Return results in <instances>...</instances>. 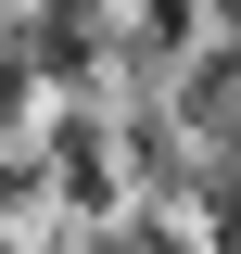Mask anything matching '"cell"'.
Wrapping results in <instances>:
<instances>
[{"label": "cell", "instance_id": "6da1fadb", "mask_svg": "<svg viewBox=\"0 0 241 254\" xmlns=\"http://www.w3.org/2000/svg\"><path fill=\"white\" fill-rule=\"evenodd\" d=\"M115 51L152 64V76H178L203 51V0H115Z\"/></svg>", "mask_w": 241, "mask_h": 254}]
</instances>
